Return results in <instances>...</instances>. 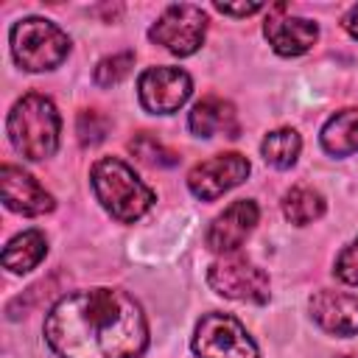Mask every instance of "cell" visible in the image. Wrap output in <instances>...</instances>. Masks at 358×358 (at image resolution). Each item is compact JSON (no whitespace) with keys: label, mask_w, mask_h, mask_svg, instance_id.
Instances as JSON below:
<instances>
[{"label":"cell","mask_w":358,"mask_h":358,"mask_svg":"<svg viewBox=\"0 0 358 358\" xmlns=\"http://www.w3.org/2000/svg\"><path fill=\"white\" fill-rule=\"evenodd\" d=\"M207 282L218 296L235 299V302H255L263 305L268 302V274L255 266L249 257L229 252L210 263L207 268Z\"/></svg>","instance_id":"5b68a950"},{"label":"cell","mask_w":358,"mask_h":358,"mask_svg":"<svg viewBox=\"0 0 358 358\" xmlns=\"http://www.w3.org/2000/svg\"><path fill=\"white\" fill-rule=\"evenodd\" d=\"M95 120H101L98 112H81V115H78V140H81L84 145H95V143H101L103 134H106V123H103V126H95Z\"/></svg>","instance_id":"7402d4cb"},{"label":"cell","mask_w":358,"mask_h":358,"mask_svg":"<svg viewBox=\"0 0 358 358\" xmlns=\"http://www.w3.org/2000/svg\"><path fill=\"white\" fill-rule=\"evenodd\" d=\"M319 143L330 157H352V154H358V106L336 112L322 126Z\"/></svg>","instance_id":"2e32d148"},{"label":"cell","mask_w":358,"mask_h":358,"mask_svg":"<svg viewBox=\"0 0 358 358\" xmlns=\"http://www.w3.org/2000/svg\"><path fill=\"white\" fill-rule=\"evenodd\" d=\"M129 148H131V154L140 159V162H145V165H151V168H171V165H176L179 162V154H173L171 148H165L159 140H154L151 134H137L131 143H129Z\"/></svg>","instance_id":"d6986e66"},{"label":"cell","mask_w":358,"mask_h":358,"mask_svg":"<svg viewBox=\"0 0 358 358\" xmlns=\"http://www.w3.org/2000/svg\"><path fill=\"white\" fill-rule=\"evenodd\" d=\"M344 28H347V34H350L352 39H358V6H352V8L347 11V17H344Z\"/></svg>","instance_id":"cb8c5ba5"},{"label":"cell","mask_w":358,"mask_h":358,"mask_svg":"<svg viewBox=\"0 0 358 358\" xmlns=\"http://www.w3.org/2000/svg\"><path fill=\"white\" fill-rule=\"evenodd\" d=\"M252 165L243 154L229 151V154H215L199 165L190 168L187 173V190L201 199V201H213L218 196H224L227 190L238 187L246 176H249Z\"/></svg>","instance_id":"9c48e42d"},{"label":"cell","mask_w":358,"mask_h":358,"mask_svg":"<svg viewBox=\"0 0 358 358\" xmlns=\"http://www.w3.org/2000/svg\"><path fill=\"white\" fill-rule=\"evenodd\" d=\"M313 322L330 336H355L358 333V296L344 291L322 288L308 299Z\"/></svg>","instance_id":"4fadbf2b"},{"label":"cell","mask_w":358,"mask_h":358,"mask_svg":"<svg viewBox=\"0 0 358 358\" xmlns=\"http://www.w3.org/2000/svg\"><path fill=\"white\" fill-rule=\"evenodd\" d=\"M260 218V210L252 199H238L232 201L221 215L213 218V224L207 227V235H204V243L210 252H218V255H229V252H238V246L246 241V235L255 229Z\"/></svg>","instance_id":"8fae6325"},{"label":"cell","mask_w":358,"mask_h":358,"mask_svg":"<svg viewBox=\"0 0 358 358\" xmlns=\"http://www.w3.org/2000/svg\"><path fill=\"white\" fill-rule=\"evenodd\" d=\"M196 358H260L255 338L229 313H204L193 333Z\"/></svg>","instance_id":"8992f818"},{"label":"cell","mask_w":358,"mask_h":358,"mask_svg":"<svg viewBox=\"0 0 358 358\" xmlns=\"http://www.w3.org/2000/svg\"><path fill=\"white\" fill-rule=\"evenodd\" d=\"M48 255V238L42 229H25L14 235L3 249V268L11 274H25L36 268Z\"/></svg>","instance_id":"9a60e30c"},{"label":"cell","mask_w":358,"mask_h":358,"mask_svg":"<svg viewBox=\"0 0 358 358\" xmlns=\"http://www.w3.org/2000/svg\"><path fill=\"white\" fill-rule=\"evenodd\" d=\"M299 151H302V137L294 129H274L260 143L263 159L277 171H288L291 165H296Z\"/></svg>","instance_id":"ac0fdd59"},{"label":"cell","mask_w":358,"mask_h":358,"mask_svg":"<svg viewBox=\"0 0 358 358\" xmlns=\"http://www.w3.org/2000/svg\"><path fill=\"white\" fill-rule=\"evenodd\" d=\"M263 8H266L263 3H241V6L215 3V11H221V14H229V17H249V14H257V11H263Z\"/></svg>","instance_id":"603a6c76"},{"label":"cell","mask_w":358,"mask_h":358,"mask_svg":"<svg viewBox=\"0 0 358 358\" xmlns=\"http://www.w3.org/2000/svg\"><path fill=\"white\" fill-rule=\"evenodd\" d=\"M0 193H3V204L20 215H45L56 207L53 196L31 173L8 162L0 168Z\"/></svg>","instance_id":"7c38bea8"},{"label":"cell","mask_w":358,"mask_h":358,"mask_svg":"<svg viewBox=\"0 0 358 358\" xmlns=\"http://www.w3.org/2000/svg\"><path fill=\"white\" fill-rule=\"evenodd\" d=\"M59 131H62V117L56 112V103L42 92L22 95L6 117L8 143L14 145L17 154H22V159H31V162H39L56 154Z\"/></svg>","instance_id":"7a4b0ae2"},{"label":"cell","mask_w":358,"mask_h":358,"mask_svg":"<svg viewBox=\"0 0 358 358\" xmlns=\"http://www.w3.org/2000/svg\"><path fill=\"white\" fill-rule=\"evenodd\" d=\"M11 56L28 73L59 67L70 53V36L45 17H22L8 31Z\"/></svg>","instance_id":"277c9868"},{"label":"cell","mask_w":358,"mask_h":358,"mask_svg":"<svg viewBox=\"0 0 358 358\" xmlns=\"http://www.w3.org/2000/svg\"><path fill=\"white\" fill-rule=\"evenodd\" d=\"M336 277L352 288H358V241L344 246L336 257Z\"/></svg>","instance_id":"44dd1931"},{"label":"cell","mask_w":358,"mask_h":358,"mask_svg":"<svg viewBox=\"0 0 358 358\" xmlns=\"http://www.w3.org/2000/svg\"><path fill=\"white\" fill-rule=\"evenodd\" d=\"M204 36H207V14L201 6L193 3L168 6L148 28V39L162 45L173 56H193L204 45Z\"/></svg>","instance_id":"52a82bcc"},{"label":"cell","mask_w":358,"mask_h":358,"mask_svg":"<svg viewBox=\"0 0 358 358\" xmlns=\"http://www.w3.org/2000/svg\"><path fill=\"white\" fill-rule=\"evenodd\" d=\"M90 185L101 207L120 224H134L157 201L154 190L134 173L131 165L117 157L98 159L90 171Z\"/></svg>","instance_id":"3957f363"},{"label":"cell","mask_w":358,"mask_h":358,"mask_svg":"<svg viewBox=\"0 0 358 358\" xmlns=\"http://www.w3.org/2000/svg\"><path fill=\"white\" fill-rule=\"evenodd\" d=\"M45 341L59 358H140L148 322L120 288H84L62 296L45 316Z\"/></svg>","instance_id":"6da1fadb"},{"label":"cell","mask_w":358,"mask_h":358,"mask_svg":"<svg viewBox=\"0 0 358 358\" xmlns=\"http://www.w3.org/2000/svg\"><path fill=\"white\" fill-rule=\"evenodd\" d=\"M134 67V53L131 50H123V53H115V56H106L95 64L92 70V81L98 87H115L120 84Z\"/></svg>","instance_id":"ffe728a7"},{"label":"cell","mask_w":358,"mask_h":358,"mask_svg":"<svg viewBox=\"0 0 358 358\" xmlns=\"http://www.w3.org/2000/svg\"><path fill=\"white\" fill-rule=\"evenodd\" d=\"M324 196L308 185H296L282 196V215L296 224V227H308L313 221H319L324 215Z\"/></svg>","instance_id":"e0dca14e"},{"label":"cell","mask_w":358,"mask_h":358,"mask_svg":"<svg viewBox=\"0 0 358 358\" xmlns=\"http://www.w3.org/2000/svg\"><path fill=\"white\" fill-rule=\"evenodd\" d=\"M187 126L196 137H238V115L235 106L224 98H201L190 115H187Z\"/></svg>","instance_id":"5bb4252c"},{"label":"cell","mask_w":358,"mask_h":358,"mask_svg":"<svg viewBox=\"0 0 358 358\" xmlns=\"http://www.w3.org/2000/svg\"><path fill=\"white\" fill-rule=\"evenodd\" d=\"M288 6L277 3L268 8V17L263 22V34L274 53L280 56H302L308 53L319 39V25L308 17L285 14Z\"/></svg>","instance_id":"30bf717a"},{"label":"cell","mask_w":358,"mask_h":358,"mask_svg":"<svg viewBox=\"0 0 358 358\" xmlns=\"http://www.w3.org/2000/svg\"><path fill=\"white\" fill-rule=\"evenodd\" d=\"M193 92V78L182 67L157 64L140 73L137 78V98L145 112L151 115H173L179 112Z\"/></svg>","instance_id":"ba28073f"}]
</instances>
